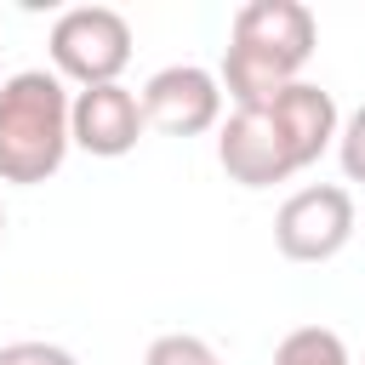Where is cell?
<instances>
[{
  "label": "cell",
  "instance_id": "1",
  "mask_svg": "<svg viewBox=\"0 0 365 365\" xmlns=\"http://www.w3.org/2000/svg\"><path fill=\"white\" fill-rule=\"evenodd\" d=\"M314 46H319V23L302 0H245L228 23L217 86L234 97V108H257L274 91L297 86Z\"/></svg>",
  "mask_w": 365,
  "mask_h": 365
},
{
  "label": "cell",
  "instance_id": "2",
  "mask_svg": "<svg viewBox=\"0 0 365 365\" xmlns=\"http://www.w3.org/2000/svg\"><path fill=\"white\" fill-rule=\"evenodd\" d=\"M68 86L51 68H17L0 80V182L34 188L68 160Z\"/></svg>",
  "mask_w": 365,
  "mask_h": 365
},
{
  "label": "cell",
  "instance_id": "3",
  "mask_svg": "<svg viewBox=\"0 0 365 365\" xmlns=\"http://www.w3.org/2000/svg\"><path fill=\"white\" fill-rule=\"evenodd\" d=\"M46 51H51V74L63 86H80V91L114 86L131 63V23L114 6H68V11H57Z\"/></svg>",
  "mask_w": 365,
  "mask_h": 365
},
{
  "label": "cell",
  "instance_id": "4",
  "mask_svg": "<svg viewBox=\"0 0 365 365\" xmlns=\"http://www.w3.org/2000/svg\"><path fill=\"white\" fill-rule=\"evenodd\" d=\"M354 194L342 182H308L274 211V245L285 262H331L354 240Z\"/></svg>",
  "mask_w": 365,
  "mask_h": 365
},
{
  "label": "cell",
  "instance_id": "5",
  "mask_svg": "<svg viewBox=\"0 0 365 365\" xmlns=\"http://www.w3.org/2000/svg\"><path fill=\"white\" fill-rule=\"evenodd\" d=\"M137 103H143V125L160 137H200V131L222 125V86L200 63H171V68L148 74Z\"/></svg>",
  "mask_w": 365,
  "mask_h": 365
},
{
  "label": "cell",
  "instance_id": "6",
  "mask_svg": "<svg viewBox=\"0 0 365 365\" xmlns=\"http://www.w3.org/2000/svg\"><path fill=\"white\" fill-rule=\"evenodd\" d=\"M217 160H222L228 182H240V188H274L285 177H297V160H291V148H285V137L262 103L234 108L217 125Z\"/></svg>",
  "mask_w": 365,
  "mask_h": 365
},
{
  "label": "cell",
  "instance_id": "7",
  "mask_svg": "<svg viewBox=\"0 0 365 365\" xmlns=\"http://www.w3.org/2000/svg\"><path fill=\"white\" fill-rule=\"evenodd\" d=\"M143 131H148V125H143V103H137V91L120 86V80H114V86H86V91L68 97V143L86 148L91 160H120V154H131Z\"/></svg>",
  "mask_w": 365,
  "mask_h": 365
},
{
  "label": "cell",
  "instance_id": "8",
  "mask_svg": "<svg viewBox=\"0 0 365 365\" xmlns=\"http://www.w3.org/2000/svg\"><path fill=\"white\" fill-rule=\"evenodd\" d=\"M262 108L274 114V125H279V137H285V148H291L297 171H308V165L336 143V125H342L336 97H331L325 86H314V80H297V86L274 91Z\"/></svg>",
  "mask_w": 365,
  "mask_h": 365
},
{
  "label": "cell",
  "instance_id": "9",
  "mask_svg": "<svg viewBox=\"0 0 365 365\" xmlns=\"http://www.w3.org/2000/svg\"><path fill=\"white\" fill-rule=\"evenodd\" d=\"M274 365H354V359H348V342L331 325H297V331L279 336Z\"/></svg>",
  "mask_w": 365,
  "mask_h": 365
},
{
  "label": "cell",
  "instance_id": "10",
  "mask_svg": "<svg viewBox=\"0 0 365 365\" xmlns=\"http://www.w3.org/2000/svg\"><path fill=\"white\" fill-rule=\"evenodd\" d=\"M143 365H222V359H217V348H211L205 336H194V331H165V336L148 342Z\"/></svg>",
  "mask_w": 365,
  "mask_h": 365
},
{
  "label": "cell",
  "instance_id": "11",
  "mask_svg": "<svg viewBox=\"0 0 365 365\" xmlns=\"http://www.w3.org/2000/svg\"><path fill=\"white\" fill-rule=\"evenodd\" d=\"M336 160H342L348 182H365V103L336 125Z\"/></svg>",
  "mask_w": 365,
  "mask_h": 365
},
{
  "label": "cell",
  "instance_id": "12",
  "mask_svg": "<svg viewBox=\"0 0 365 365\" xmlns=\"http://www.w3.org/2000/svg\"><path fill=\"white\" fill-rule=\"evenodd\" d=\"M0 365H80V359L68 348H57V342H6Z\"/></svg>",
  "mask_w": 365,
  "mask_h": 365
},
{
  "label": "cell",
  "instance_id": "13",
  "mask_svg": "<svg viewBox=\"0 0 365 365\" xmlns=\"http://www.w3.org/2000/svg\"><path fill=\"white\" fill-rule=\"evenodd\" d=\"M0 234H6V205H0Z\"/></svg>",
  "mask_w": 365,
  "mask_h": 365
}]
</instances>
